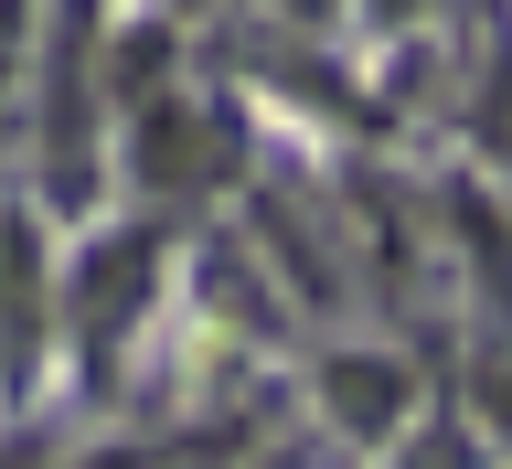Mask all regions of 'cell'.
<instances>
[{"label": "cell", "instance_id": "5b68a950", "mask_svg": "<svg viewBox=\"0 0 512 469\" xmlns=\"http://www.w3.org/2000/svg\"><path fill=\"white\" fill-rule=\"evenodd\" d=\"M480 406H491V427L512 438V363H491V374H480Z\"/></svg>", "mask_w": 512, "mask_h": 469}, {"label": "cell", "instance_id": "277c9868", "mask_svg": "<svg viewBox=\"0 0 512 469\" xmlns=\"http://www.w3.org/2000/svg\"><path fill=\"white\" fill-rule=\"evenodd\" d=\"M331 406H342L352 427H384V416L406 406V374H395V363H363V352H352V363H331Z\"/></svg>", "mask_w": 512, "mask_h": 469}, {"label": "cell", "instance_id": "3957f363", "mask_svg": "<svg viewBox=\"0 0 512 469\" xmlns=\"http://www.w3.org/2000/svg\"><path fill=\"white\" fill-rule=\"evenodd\" d=\"M139 182L150 192H192L203 182V128H192V107H150V128H139Z\"/></svg>", "mask_w": 512, "mask_h": 469}, {"label": "cell", "instance_id": "6da1fadb", "mask_svg": "<svg viewBox=\"0 0 512 469\" xmlns=\"http://www.w3.org/2000/svg\"><path fill=\"white\" fill-rule=\"evenodd\" d=\"M96 11L64 0L54 11V43H43V75H54V107H43V171H54V203H86L96 182V150H86V118H96Z\"/></svg>", "mask_w": 512, "mask_h": 469}, {"label": "cell", "instance_id": "7a4b0ae2", "mask_svg": "<svg viewBox=\"0 0 512 469\" xmlns=\"http://www.w3.org/2000/svg\"><path fill=\"white\" fill-rule=\"evenodd\" d=\"M150 235H118V246H86V267H75V342L118 352L128 320H139V299H150Z\"/></svg>", "mask_w": 512, "mask_h": 469}]
</instances>
